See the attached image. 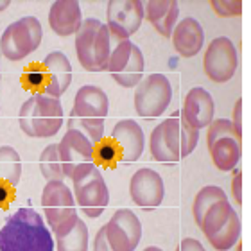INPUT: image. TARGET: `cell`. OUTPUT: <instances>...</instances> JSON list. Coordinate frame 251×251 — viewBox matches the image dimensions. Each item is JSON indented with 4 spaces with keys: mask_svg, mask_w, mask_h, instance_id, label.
<instances>
[{
    "mask_svg": "<svg viewBox=\"0 0 251 251\" xmlns=\"http://www.w3.org/2000/svg\"><path fill=\"white\" fill-rule=\"evenodd\" d=\"M22 131L31 138H49L58 135L63 126L61 100L34 94L22 104L18 113Z\"/></svg>",
    "mask_w": 251,
    "mask_h": 251,
    "instance_id": "3",
    "label": "cell"
},
{
    "mask_svg": "<svg viewBox=\"0 0 251 251\" xmlns=\"http://www.w3.org/2000/svg\"><path fill=\"white\" fill-rule=\"evenodd\" d=\"M208 149L210 154H212L214 165L223 173H230L239 165L242 147L241 142L235 140V138H221V140L214 142Z\"/></svg>",
    "mask_w": 251,
    "mask_h": 251,
    "instance_id": "22",
    "label": "cell"
},
{
    "mask_svg": "<svg viewBox=\"0 0 251 251\" xmlns=\"http://www.w3.org/2000/svg\"><path fill=\"white\" fill-rule=\"evenodd\" d=\"M45 223L56 237H63L77 223V208L72 190L65 181H47L42 192Z\"/></svg>",
    "mask_w": 251,
    "mask_h": 251,
    "instance_id": "4",
    "label": "cell"
},
{
    "mask_svg": "<svg viewBox=\"0 0 251 251\" xmlns=\"http://www.w3.org/2000/svg\"><path fill=\"white\" fill-rule=\"evenodd\" d=\"M108 110H110V100L104 90L95 84H86L77 90L70 113L84 119H106Z\"/></svg>",
    "mask_w": 251,
    "mask_h": 251,
    "instance_id": "18",
    "label": "cell"
},
{
    "mask_svg": "<svg viewBox=\"0 0 251 251\" xmlns=\"http://www.w3.org/2000/svg\"><path fill=\"white\" fill-rule=\"evenodd\" d=\"M74 198H75V204L79 208L94 219V217H99L110 203V190H108L104 178L100 176V178L86 183L84 187L74 190Z\"/></svg>",
    "mask_w": 251,
    "mask_h": 251,
    "instance_id": "20",
    "label": "cell"
},
{
    "mask_svg": "<svg viewBox=\"0 0 251 251\" xmlns=\"http://www.w3.org/2000/svg\"><path fill=\"white\" fill-rule=\"evenodd\" d=\"M83 24L81 5L75 0H56L49 11V25L58 36H72Z\"/></svg>",
    "mask_w": 251,
    "mask_h": 251,
    "instance_id": "17",
    "label": "cell"
},
{
    "mask_svg": "<svg viewBox=\"0 0 251 251\" xmlns=\"http://www.w3.org/2000/svg\"><path fill=\"white\" fill-rule=\"evenodd\" d=\"M111 140L119 147L122 162H136L146 147L144 129L133 119H124V121L117 122L111 131Z\"/></svg>",
    "mask_w": 251,
    "mask_h": 251,
    "instance_id": "16",
    "label": "cell"
},
{
    "mask_svg": "<svg viewBox=\"0 0 251 251\" xmlns=\"http://www.w3.org/2000/svg\"><path fill=\"white\" fill-rule=\"evenodd\" d=\"M199 142V131L194 129L192 126L179 117V154L181 158H187L188 154H192Z\"/></svg>",
    "mask_w": 251,
    "mask_h": 251,
    "instance_id": "32",
    "label": "cell"
},
{
    "mask_svg": "<svg viewBox=\"0 0 251 251\" xmlns=\"http://www.w3.org/2000/svg\"><path fill=\"white\" fill-rule=\"evenodd\" d=\"M237 251H242V246L239 244V242H237Z\"/></svg>",
    "mask_w": 251,
    "mask_h": 251,
    "instance_id": "43",
    "label": "cell"
},
{
    "mask_svg": "<svg viewBox=\"0 0 251 251\" xmlns=\"http://www.w3.org/2000/svg\"><path fill=\"white\" fill-rule=\"evenodd\" d=\"M173 100V86L163 74H151L136 84L135 111L144 119L163 115Z\"/></svg>",
    "mask_w": 251,
    "mask_h": 251,
    "instance_id": "7",
    "label": "cell"
},
{
    "mask_svg": "<svg viewBox=\"0 0 251 251\" xmlns=\"http://www.w3.org/2000/svg\"><path fill=\"white\" fill-rule=\"evenodd\" d=\"M0 79H2V74H0Z\"/></svg>",
    "mask_w": 251,
    "mask_h": 251,
    "instance_id": "44",
    "label": "cell"
},
{
    "mask_svg": "<svg viewBox=\"0 0 251 251\" xmlns=\"http://www.w3.org/2000/svg\"><path fill=\"white\" fill-rule=\"evenodd\" d=\"M221 138H235V140L242 142V136L235 133V127L231 124L230 119H214L208 126V133H206V144L208 147L214 142L221 140Z\"/></svg>",
    "mask_w": 251,
    "mask_h": 251,
    "instance_id": "30",
    "label": "cell"
},
{
    "mask_svg": "<svg viewBox=\"0 0 251 251\" xmlns=\"http://www.w3.org/2000/svg\"><path fill=\"white\" fill-rule=\"evenodd\" d=\"M22 178V160L15 147L0 146V181L16 187Z\"/></svg>",
    "mask_w": 251,
    "mask_h": 251,
    "instance_id": "25",
    "label": "cell"
},
{
    "mask_svg": "<svg viewBox=\"0 0 251 251\" xmlns=\"http://www.w3.org/2000/svg\"><path fill=\"white\" fill-rule=\"evenodd\" d=\"M144 16L162 36L171 38L178 24L179 5L176 0H149L144 4Z\"/></svg>",
    "mask_w": 251,
    "mask_h": 251,
    "instance_id": "21",
    "label": "cell"
},
{
    "mask_svg": "<svg viewBox=\"0 0 251 251\" xmlns=\"http://www.w3.org/2000/svg\"><path fill=\"white\" fill-rule=\"evenodd\" d=\"M233 214H237V210L230 204V199H228V201L215 203L214 206L204 214L203 223H201L199 228L203 230L204 237H208V235H212V233H215V231L219 230L225 223H228Z\"/></svg>",
    "mask_w": 251,
    "mask_h": 251,
    "instance_id": "27",
    "label": "cell"
},
{
    "mask_svg": "<svg viewBox=\"0 0 251 251\" xmlns=\"http://www.w3.org/2000/svg\"><path fill=\"white\" fill-rule=\"evenodd\" d=\"M54 246L58 251H86L88 250V228L83 219H77L74 228L63 237H56Z\"/></svg>",
    "mask_w": 251,
    "mask_h": 251,
    "instance_id": "28",
    "label": "cell"
},
{
    "mask_svg": "<svg viewBox=\"0 0 251 251\" xmlns=\"http://www.w3.org/2000/svg\"><path fill=\"white\" fill-rule=\"evenodd\" d=\"M241 230L242 226L239 214H233L228 223H225L219 230L212 233V235H208L206 239H208V242L215 251H230L241 239Z\"/></svg>",
    "mask_w": 251,
    "mask_h": 251,
    "instance_id": "23",
    "label": "cell"
},
{
    "mask_svg": "<svg viewBox=\"0 0 251 251\" xmlns=\"http://www.w3.org/2000/svg\"><path fill=\"white\" fill-rule=\"evenodd\" d=\"M40 171L47 181H63L65 179L58 144H49L40 152Z\"/></svg>",
    "mask_w": 251,
    "mask_h": 251,
    "instance_id": "26",
    "label": "cell"
},
{
    "mask_svg": "<svg viewBox=\"0 0 251 251\" xmlns=\"http://www.w3.org/2000/svg\"><path fill=\"white\" fill-rule=\"evenodd\" d=\"M106 70L122 88H133L144 79L146 59L142 50L131 40H122L111 50Z\"/></svg>",
    "mask_w": 251,
    "mask_h": 251,
    "instance_id": "6",
    "label": "cell"
},
{
    "mask_svg": "<svg viewBox=\"0 0 251 251\" xmlns=\"http://www.w3.org/2000/svg\"><path fill=\"white\" fill-rule=\"evenodd\" d=\"M42 67L45 72V86L38 94L59 99L72 83V65L68 61L67 54L61 50L47 54Z\"/></svg>",
    "mask_w": 251,
    "mask_h": 251,
    "instance_id": "14",
    "label": "cell"
},
{
    "mask_svg": "<svg viewBox=\"0 0 251 251\" xmlns=\"http://www.w3.org/2000/svg\"><path fill=\"white\" fill-rule=\"evenodd\" d=\"M129 196L133 203L142 208H156L165 198V185L162 176L149 167L138 169L129 181Z\"/></svg>",
    "mask_w": 251,
    "mask_h": 251,
    "instance_id": "12",
    "label": "cell"
},
{
    "mask_svg": "<svg viewBox=\"0 0 251 251\" xmlns=\"http://www.w3.org/2000/svg\"><path fill=\"white\" fill-rule=\"evenodd\" d=\"M215 115V102L212 99L208 90L201 86H194L185 95L183 108L179 110V117L187 124H190L194 129L201 131L203 127H208L210 122L214 121Z\"/></svg>",
    "mask_w": 251,
    "mask_h": 251,
    "instance_id": "15",
    "label": "cell"
},
{
    "mask_svg": "<svg viewBox=\"0 0 251 251\" xmlns=\"http://www.w3.org/2000/svg\"><path fill=\"white\" fill-rule=\"evenodd\" d=\"M178 251H206L203 248V244L198 241V239H192V237H187L181 241L179 244V250Z\"/></svg>",
    "mask_w": 251,
    "mask_h": 251,
    "instance_id": "40",
    "label": "cell"
},
{
    "mask_svg": "<svg viewBox=\"0 0 251 251\" xmlns=\"http://www.w3.org/2000/svg\"><path fill=\"white\" fill-rule=\"evenodd\" d=\"M221 201H228V196H226V192L221 187L206 185V187H203L199 190L192 204V214H194L196 223H198V226H201V223H203L204 214H206L215 203H221Z\"/></svg>",
    "mask_w": 251,
    "mask_h": 251,
    "instance_id": "24",
    "label": "cell"
},
{
    "mask_svg": "<svg viewBox=\"0 0 251 251\" xmlns=\"http://www.w3.org/2000/svg\"><path fill=\"white\" fill-rule=\"evenodd\" d=\"M67 129H75L79 133H83L95 146L104 138V119H84V117H77L70 113Z\"/></svg>",
    "mask_w": 251,
    "mask_h": 251,
    "instance_id": "29",
    "label": "cell"
},
{
    "mask_svg": "<svg viewBox=\"0 0 251 251\" xmlns=\"http://www.w3.org/2000/svg\"><path fill=\"white\" fill-rule=\"evenodd\" d=\"M149 147L154 160L162 163H176L181 160L179 154V111L152 129Z\"/></svg>",
    "mask_w": 251,
    "mask_h": 251,
    "instance_id": "11",
    "label": "cell"
},
{
    "mask_svg": "<svg viewBox=\"0 0 251 251\" xmlns=\"http://www.w3.org/2000/svg\"><path fill=\"white\" fill-rule=\"evenodd\" d=\"M16 198V187L0 181V208H7L11 204V201H15Z\"/></svg>",
    "mask_w": 251,
    "mask_h": 251,
    "instance_id": "36",
    "label": "cell"
},
{
    "mask_svg": "<svg viewBox=\"0 0 251 251\" xmlns=\"http://www.w3.org/2000/svg\"><path fill=\"white\" fill-rule=\"evenodd\" d=\"M65 178H72V173L83 163H94V144L75 129H67L58 144Z\"/></svg>",
    "mask_w": 251,
    "mask_h": 251,
    "instance_id": "13",
    "label": "cell"
},
{
    "mask_svg": "<svg viewBox=\"0 0 251 251\" xmlns=\"http://www.w3.org/2000/svg\"><path fill=\"white\" fill-rule=\"evenodd\" d=\"M146 251H162V250H160V248H147Z\"/></svg>",
    "mask_w": 251,
    "mask_h": 251,
    "instance_id": "42",
    "label": "cell"
},
{
    "mask_svg": "<svg viewBox=\"0 0 251 251\" xmlns=\"http://www.w3.org/2000/svg\"><path fill=\"white\" fill-rule=\"evenodd\" d=\"M24 81H25V84L31 86V88L43 90V86H45V72H43V67L31 68V70L24 75Z\"/></svg>",
    "mask_w": 251,
    "mask_h": 251,
    "instance_id": "35",
    "label": "cell"
},
{
    "mask_svg": "<svg viewBox=\"0 0 251 251\" xmlns=\"http://www.w3.org/2000/svg\"><path fill=\"white\" fill-rule=\"evenodd\" d=\"M173 43L176 52L181 56V58H194L201 52L204 43V31L201 24H199L196 18L192 16H187L181 22L176 24L173 34Z\"/></svg>",
    "mask_w": 251,
    "mask_h": 251,
    "instance_id": "19",
    "label": "cell"
},
{
    "mask_svg": "<svg viewBox=\"0 0 251 251\" xmlns=\"http://www.w3.org/2000/svg\"><path fill=\"white\" fill-rule=\"evenodd\" d=\"M11 5V2L9 0H0V11H4V9H7Z\"/></svg>",
    "mask_w": 251,
    "mask_h": 251,
    "instance_id": "41",
    "label": "cell"
},
{
    "mask_svg": "<svg viewBox=\"0 0 251 251\" xmlns=\"http://www.w3.org/2000/svg\"><path fill=\"white\" fill-rule=\"evenodd\" d=\"M239 54L235 43L228 36H217L208 43L204 50L203 68L210 81L214 83H228L237 72Z\"/></svg>",
    "mask_w": 251,
    "mask_h": 251,
    "instance_id": "8",
    "label": "cell"
},
{
    "mask_svg": "<svg viewBox=\"0 0 251 251\" xmlns=\"http://www.w3.org/2000/svg\"><path fill=\"white\" fill-rule=\"evenodd\" d=\"M42 38L43 29L36 16H22L5 27L0 38V54L9 61H22L38 50Z\"/></svg>",
    "mask_w": 251,
    "mask_h": 251,
    "instance_id": "5",
    "label": "cell"
},
{
    "mask_svg": "<svg viewBox=\"0 0 251 251\" xmlns=\"http://www.w3.org/2000/svg\"><path fill=\"white\" fill-rule=\"evenodd\" d=\"M212 9L221 18H233L242 13V2L241 0H212L210 2Z\"/></svg>",
    "mask_w": 251,
    "mask_h": 251,
    "instance_id": "34",
    "label": "cell"
},
{
    "mask_svg": "<svg viewBox=\"0 0 251 251\" xmlns=\"http://www.w3.org/2000/svg\"><path fill=\"white\" fill-rule=\"evenodd\" d=\"M94 160L100 163V165H106V167H113V163H117L121 160V151L113 140H102L99 144H95L94 147Z\"/></svg>",
    "mask_w": 251,
    "mask_h": 251,
    "instance_id": "31",
    "label": "cell"
},
{
    "mask_svg": "<svg viewBox=\"0 0 251 251\" xmlns=\"http://www.w3.org/2000/svg\"><path fill=\"white\" fill-rule=\"evenodd\" d=\"M235 133L239 136H242V99H237L235 108H233V121H231Z\"/></svg>",
    "mask_w": 251,
    "mask_h": 251,
    "instance_id": "39",
    "label": "cell"
},
{
    "mask_svg": "<svg viewBox=\"0 0 251 251\" xmlns=\"http://www.w3.org/2000/svg\"><path fill=\"white\" fill-rule=\"evenodd\" d=\"M54 237L31 206L18 208L0 228V251H54Z\"/></svg>",
    "mask_w": 251,
    "mask_h": 251,
    "instance_id": "1",
    "label": "cell"
},
{
    "mask_svg": "<svg viewBox=\"0 0 251 251\" xmlns=\"http://www.w3.org/2000/svg\"><path fill=\"white\" fill-rule=\"evenodd\" d=\"M231 192L233 198L239 204L242 203V171L241 169H233V181H231Z\"/></svg>",
    "mask_w": 251,
    "mask_h": 251,
    "instance_id": "37",
    "label": "cell"
},
{
    "mask_svg": "<svg viewBox=\"0 0 251 251\" xmlns=\"http://www.w3.org/2000/svg\"><path fill=\"white\" fill-rule=\"evenodd\" d=\"M94 251H113L110 244H108V239H106V228H104V226H100L99 231L95 233Z\"/></svg>",
    "mask_w": 251,
    "mask_h": 251,
    "instance_id": "38",
    "label": "cell"
},
{
    "mask_svg": "<svg viewBox=\"0 0 251 251\" xmlns=\"http://www.w3.org/2000/svg\"><path fill=\"white\" fill-rule=\"evenodd\" d=\"M144 22V2L110 0L106 7V27L117 40H129Z\"/></svg>",
    "mask_w": 251,
    "mask_h": 251,
    "instance_id": "9",
    "label": "cell"
},
{
    "mask_svg": "<svg viewBox=\"0 0 251 251\" xmlns=\"http://www.w3.org/2000/svg\"><path fill=\"white\" fill-rule=\"evenodd\" d=\"M104 228L108 244L113 251H135L142 239V223L129 208L117 210Z\"/></svg>",
    "mask_w": 251,
    "mask_h": 251,
    "instance_id": "10",
    "label": "cell"
},
{
    "mask_svg": "<svg viewBox=\"0 0 251 251\" xmlns=\"http://www.w3.org/2000/svg\"><path fill=\"white\" fill-rule=\"evenodd\" d=\"M122 40H117L97 18H86L83 20L79 31L75 32V54L81 63V67L88 72H102L108 67L111 50L117 43Z\"/></svg>",
    "mask_w": 251,
    "mask_h": 251,
    "instance_id": "2",
    "label": "cell"
},
{
    "mask_svg": "<svg viewBox=\"0 0 251 251\" xmlns=\"http://www.w3.org/2000/svg\"><path fill=\"white\" fill-rule=\"evenodd\" d=\"M100 176H102V174H100L99 167H97L95 163H83V165H79V167L72 173L74 190H77V188L84 187L86 183H90V181H94V179L100 178Z\"/></svg>",
    "mask_w": 251,
    "mask_h": 251,
    "instance_id": "33",
    "label": "cell"
}]
</instances>
